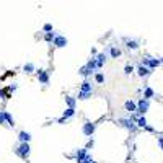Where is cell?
Here are the masks:
<instances>
[{
	"instance_id": "cell-1",
	"label": "cell",
	"mask_w": 163,
	"mask_h": 163,
	"mask_svg": "<svg viewBox=\"0 0 163 163\" xmlns=\"http://www.w3.org/2000/svg\"><path fill=\"white\" fill-rule=\"evenodd\" d=\"M15 153L21 157V158H28V155H30V145H28V142H23L18 148L15 150Z\"/></svg>"
},
{
	"instance_id": "cell-2",
	"label": "cell",
	"mask_w": 163,
	"mask_h": 163,
	"mask_svg": "<svg viewBox=\"0 0 163 163\" xmlns=\"http://www.w3.org/2000/svg\"><path fill=\"white\" fill-rule=\"evenodd\" d=\"M148 106H150V100H145V98H142L140 101L137 103V114H145L148 111Z\"/></svg>"
},
{
	"instance_id": "cell-3",
	"label": "cell",
	"mask_w": 163,
	"mask_h": 163,
	"mask_svg": "<svg viewBox=\"0 0 163 163\" xmlns=\"http://www.w3.org/2000/svg\"><path fill=\"white\" fill-rule=\"evenodd\" d=\"M161 64V59H153V57H145L144 59V64L142 65H147L150 70H152V69H157Z\"/></svg>"
},
{
	"instance_id": "cell-4",
	"label": "cell",
	"mask_w": 163,
	"mask_h": 163,
	"mask_svg": "<svg viewBox=\"0 0 163 163\" xmlns=\"http://www.w3.org/2000/svg\"><path fill=\"white\" fill-rule=\"evenodd\" d=\"M95 127H96V126L93 124V122L86 121L85 124H83V129H82V131H83V134H85L86 137H91V136H93V132H95Z\"/></svg>"
},
{
	"instance_id": "cell-5",
	"label": "cell",
	"mask_w": 163,
	"mask_h": 163,
	"mask_svg": "<svg viewBox=\"0 0 163 163\" xmlns=\"http://www.w3.org/2000/svg\"><path fill=\"white\" fill-rule=\"evenodd\" d=\"M67 43H69L67 38L65 36H59V34H57V36L54 38V41H52V44H54L56 48H65Z\"/></svg>"
},
{
	"instance_id": "cell-6",
	"label": "cell",
	"mask_w": 163,
	"mask_h": 163,
	"mask_svg": "<svg viewBox=\"0 0 163 163\" xmlns=\"http://www.w3.org/2000/svg\"><path fill=\"white\" fill-rule=\"evenodd\" d=\"M86 155H88V148H80L77 153H75V160L77 163H83V160L86 158Z\"/></svg>"
},
{
	"instance_id": "cell-7",
	"label": "cell",
	"mask_w": 163,
	"mask_h": 163,
	"mask_svg": "<svg viewBox=\"0 0 163 163\" xmlns=\"http://www.w3.org/2000/svg\"><path fill=\"white\" fill-rule=\"evenodd\" d=\"M119 124H121L122 127H126V129H129V131H134V129H136V124H134L132 119H121Z\"/></svg>"
},
{
	"instance_id": "cell-8",
	"label": "cell",
	"mask_w": 163,
	"mask_h": 163,
	"mask_svg": "<svg viewBox=\"0 0 163 163\" xmlns=\"http://www.w3.org/2000/svg\"><path fill=\"white\" fill-rule=\"evenodd\" d=\"M38 80L41 82V83H49V73L46 72V70H39L38 72Z\"/></svg>"
},
{
	"instance_id": "cell-9",
	"label": "cell",
	"mask_w": 163,
	"mask_h": 163,
	"mask_svg": "<svg viewBox=\"0 0 163 163\" xmlns=\"http://www.w3.org/2000/svg\"><path fill=\"white\" fill-rule=\"evenodd\" d=\"M126 41V46L129 49H132V51H136V49H139V41H136V39H124Z\"/></svg>"
},
{
	"instance_id": "cell-10",
	"label": "cell",
	"mask_w": 163,
	"mask_h": 163,
	"mask_svg": "<svg viewBox=\"0 0 163 163\" xmlns=\"http://www.w3.org/2000/svg\"><path fill=\"white\" fill-rule=\"evenodd\" d=\"M124 108H126V111H129V113H136L137 111V104L134 103V101H126V104H124Z\"/></svg>"
},
{
	"instance_id": "cell-11",
	"label": "cell",
	"mask_w": 163,
	"mask_h": 163,
	"mask_svg": "<svg viewBox=\"0 0 163 163\" xmlns=\"http://www.w3.org/2000/svg\"><path fill=\"white\" fill-rule=\"evenodd\" d=\"M137 73L140 75V77H147V75H150V69L147 65H140L137 69Z\"/></svg>"
},
{
	"instance_id": "cell-12",
	"label": "cell",
	"mask_w": 163,
	"mask_h": 163,
	"mask_svg": "<svg viewBox=\"0 0 163 163\" xmlns=\"http://www.w3.org/2000/svg\"><path fill=\"white\" fill-rule=\"evenodd\" d=\"M18 139H20V142H21V144H23V142H30L31 134H28V132H25V131H21V132L18 134Z\"/></svg>"
},
{
	"instance_id": "cell-13",
	"label": "cell",
	"mask_w": 163,
	"mask_h": 163,
	"mask_svg": "<svg viewBox=\"0 0 163 163\" xmlns=\"http://www.w3.org/2000/svg\"><path fill=\"white\" fill-rule=\"evenodd\" d=\"M82 91H83V93H91L93 91V88H91V85H90L88 80H85L83 83H82Z\"/></svg>"
},
{
	"instance_id": "cell-14",
	"label": "cell",
	"mask_w": 163,
	"mask_h": 163,
	"mask_svg": "<svg viewBox=\"0 0 163 163\" xmlns=\"http://www.w3.org/2000/svg\"><path fill=\"white\" fill-rule=\"evenodd\" d=\"M96 62H98V67H101L104 62H106V54L101 52V54H96Z\"/></svg>"
},
{
	"instance_id": "cell-15",
	"label": "cell",
	"mask_w": 163,
	"mask_h": 163,
	"mask_svg": "<svg viewBox=\"0 0 163 163\" xmlns=\"http://www.w3.org/2000/svg\"><path fill=\"white\" fill-rule=\"evenodd\" d=\"M73 114H75V108H67L65 111H64V116H62V118L67 119V118H72Z\"/></svg>"
},
{
	"instance_id": "cell-16",
	"label": "cell",
	"mask_w": 163,
	"mask_h": 163,
	"mask_svg": "<svg viewBox=\"0 0 163 163\" xmlns=\"http://www.w3.org/2000/svg\"><path fill=\"white\" fill-rule=\"evenodd\" d=\"M137 126H139V127H144V129L148 126V124H147V119H145V116H140V118H137Z\"/></svg>"
},
{
	"instance_id": "cell-17",
	"label": "cell",
	"mask_w": 163,
	"mask_h": 163,
	"mask_svg": "<svg viewBox=\"0 0 163 163\" xmlns=\"http://www.w3.org/2000/svg\"><path fill=\"white\" fill-rule=\"evenodd\" d=\"M152 96H153V90L150 88V86H147V88H145V91H144V98H145V100H150Z\"/></svg>"
},
{
	"instance_id": "cell-18",
	"label": "cell",
	"mask_w": 163,
	"mask_h": 163,
	"mask_svg": "<svg viewBox=\"0 0 163 163\" xmlns=\"http://www.w3.org/2000/svg\"><path fill=\"white\" fill-rule=\"evenodd\" d=\"M109 52H111V57H119L121 56V51L118 49V48H114V46H111V48H109Z\"/></svg>"
},
{
	"instance_id": "cell-19",
	"label": "cell",
	"mask_w": 163,
	"mask_h": 163,
	"mask_svg": "<svg viewBox=\"0 0 163 163\" xmlns=\"http://www.w3.org/2000/svg\"><path fill=\"white\" fill-rule=\"evenodd\" d=\"M65 103H67V106H69V108H75V103H77V101H75V98L67 96V98H65Z\"/></svg>"
},
{
	"instance_id": "cell-20",
	"label": "cell",
	"mask_w": 163,
	"mask_h": 163,
	"mask_svg": "<svg viewBox=\"0 0 163 163\" xmlns=\"http://www.w3.org/2000/svg\"><path fill=\"white\" fill-rule=\"evenodd\" d=\"M23 70H25L26 73H31V72H34V65H33V64H25Z\"/></svg>"
},
{
	"instance_id": "cell-21",
	"label": "cell",
	"mask_w": 163,
	"mask_h": 163,
	"mask_svg": "<svg viewBox=\"0 0 163 163\" xmlns=\"http://www.w3.org/2000/svg\"><path fill=\"white\" fill-rule=\"evenodd\" d=\"M5 119H7L8 126H15V122H13V118H11V114H10L8 111H5Z\"/></svg>"
},
{
	"instance_id": "cell-22",
	"label": "cell",
	"mask_w": 163,
	"mask_h": 163,
	"mask_svg": "<svg viewBox=\"0 0 163 163\" xmlns=\"http://www.w3.org/2000/svg\"><path fill=\"white\" fill-rule=\"evenodd\" d=\"M57 36V34H54V31L52 33H46V36H44V39L48 41V43H51V41H54V38Z\"/></svg>"
},
{
	"instance_id": "cell-23",
	"label": "cell",
	"mask_w": 163,
	"mask_h": 163,
	"mask_svg": "<svg viewBox=\"0 0 163 163\" xmlns=\"http://www.w3.org/2000/svg\"><path fill=\"white\" fill-rule=\"evenodd\" d=\"M90 96H91V93H83V91L78 93V100H88Z\"/></svg>"
},
{
	"instance_id": "cell-24",
	"label": "cell",
	"mask_w": 163,
	"mask_h": 163,
	"mask_svg": "<svg viewBox=\"0 0 163 163\" xmlns=\"http://www.w3.org/2000/svg\"><path fill=\"white\" fill-rule=\"evenodd\" d=\"M95 80L98 82V83H103V82H104V77H103V73H96V75H95Z\"/></svg>"
},
{
	"instance_id": "cell-25",
	"label": "cell",
	"mask_w": 163,
	"mask_h": 163,
	"mask_svg": "<svg viewBox=\"0 0 163 163\" xmlns=\"http://www.w3.org/2000/svg\"><path fill=\"white\" fill-rule=\"evenodd\" d=\"M43 30H44L46 33H52V25H49V23H46V25L43 26Z\"/></svg>"
},
{
	"instance_id": "cell-26",
	"label": "cell",
	"mask_w": 163,
	"mask_h": 163,
	"mask_svg": "<svg viewBox=\"0 0 163 163\" xmlns=\"http://www.w3.org/2000/svg\"><path fill=\"white\" fill-rule=\"evenodd\" d=\"M7 119H5V111H0V124H5Z\"/></svg>"
},
{
	"instance_id": "cell-27",
	"label": "cell",
	"mask_w": 163,
	"mask_h": 163,
	"mask_svg": "<svg viewBox=\"0 0 163 163\" xmlns=\"http://www.w3.org/2000/svg\"><path fill=\"white\" fill-rule=\"evenodd\" d=\"M83 163H96V161H95V160H93V158H91V155L88 153V155H86V158L83 160Z\"/></svg>"
},
{
	"instance_id": "cell-28",
	"label": "cell",
	"mask_w": 163,
	"mask_h": 163,
	"mask_svg": "<svg viewBox=\"0 0 163 163\" xmlns=\"http://www.w3.org/2000/svg\"><path fill=\"white\" fill-rule=\"evenodd\" d=\"M124 70H126V73H127V75H131V73L134 72V67H132V65H126Z\"/></svg>"
},
{
	"instance_id": "cell-29",
	"label": "cell",
	"mask_w": 163,
	"mask_h": 163,
	"mask_svg": "<svg viewBox=\"0 0 163 163\" xmlns=\"http://www.w3.org/2000/svg\"><path fill=\"white\" fill-rule=\"evenodd\" d=\"M157 140H158V145H160V148L163 150V137H157Z\"/></svg>"
},
{
	"instance_id": "cell-30",
	"label": "cell",
	"mask_w": 163,
	"mask_h": 163,
	"mask_svg": "<svg viewBox=\"0 0 163 163\" xmlns=\"http://www.w3.org/2000/svg\"><path fill=\"white\" fill-rule=\"evenodd\" d=\"M145 131H148V132H153L155 129H153V127H152V126H147V127H145Z\"/></svg>"
},
{
	"instance_id": "cell-31",
	"label": "cell",
	"mask_w": 163,
	"mask_h": 163,
	"mask_svg": "<svg viewBox=\"0 0 163 163\" xmlns=\"http://www.w3.org/2000/svg\"><path fill=\"white\" fill-rule=\"evenodd\" d=\"M161 64H163V57H161Z\"/></svg>"
}]
</instances>
